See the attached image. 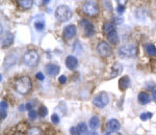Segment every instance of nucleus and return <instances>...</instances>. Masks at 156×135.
Returning <instances> with one entry per match:
<instances>
[{
  "label": "nucleus",
  "instance_id": "35",
  "mask_svg": "<svg viewBox=\"0 0 156 135\" xmlns=\"http://www.w3.org/2000/svg\"><path fill=\"white\" fill-rule=\"evenodd\" d=\"M25 107H26V110H32V107H33V104L31 102H27L26 103V105H25Z\"/></svg>",
  "mask_w": 156,
  "mask_h": 135
},
{
  "label": "nucleus",
  "instance_id": "26",
  "mask_svg": "<svg viewBox=\"0 0 156 135\" xmlns=\"http://www.w3.org/2000/svg\"><path fill=\"white\" fill-rule=\"evenodd\" d=\"M38 115L41 116V117H45V116L48 114V109H47L46 106L42 105V106H40V108H38Z\"/></svg>",
  "mask_w": 156,
  "mask_h": 135
},
{
  "label": "nucleus",
  "instance_id": "41",
  "mask_svg": "<svg viewBox=\"0 0 156 135\" xmlns=\"http://www.w3.org/2000/svg\"><path fill=\"white\" fill-rule=\"evenodd\" d=\"M24 109H26V107H25L24 105H20V106H19V110H20V111H23Z\"/></svg>",
  "mask_w": 156,
  "mask_h": 135
},
{
  "label": "nucleus",
  "instance_id": "15",
  "mask_svg": "<svg viewBox=\"0 0 156 135\" xmlns=\"http://www.w3.org/2000/svg\"><path fill=\"white\" fill-rule=\"evenodd\" d=\"M137 99H138V102H140L142 105H146V104L150 103V101H151L150 95H149L148 92H140V94H138V97H137Z\"/></svg>",
  "mask_w": 156,
  "mask_h": 135
},
{
  "label": "nucleus",
  "instance_id": "12",
  "mask_svg": "<svg viewBox=\"0 0 156 135\" xmlns=\"http://www.w3.org/2000/svg\"><path fill=\"white\" fill-rule=\"evenodd\" d=\"M106 128H107V130H109L110 132H117L118 130L121 129V124L119 123L118 119H111L107 122Z\"/></svg>",
  "mask_w": 156,
  "mask_h": 135
},
{
  "label": "nucleus",
  "instance_id": "18",
  "mask_svg": "<svg viewBox=\"0 0 156 135\" xmlns=\"http://www.w3.org/2000/svg\"><path fill=\"white\" fill-rule=\"evenodd\" d=\"M107 40H108V42H109L110 44H112V45H117V44H119V35L118 33H117V31H112V32H110L109 34H107Z\"/></svg>",
  "mask_w": 156,
  "mask_h": 135
},
{
  "label": "nucleus",
  "instance_id": "31",
  "mask_svg": "<svg viewBox=\"0 0 156 135\" xmlns=\"http://www.w3.org/2000/svg\"><path fill=\"white\" fill-rule=\"evenodd\" d=\"M7 103L5 101H1V104H0V110H7Z\"/></svg>",
  "mask_w": 156,
  "mask_h": 135
},
{
  "label": "nucleus",
  "instance_id": "30",
  "mask_svg": "<svg viewBox=\"0 0 156 135\" xmlns=\"http://www.w3.org/2000/svg\"><path fill=\"white\" fill-rule=\"evenodd\" d=\"M117 11H118L119 15H123L124 11H125V6H124L123 4H119V5L117 6Z\"/></svg>",
  "mask_w": 156,
  "mask_h": 135
},
{
  "label": "nucleus",
  "instance_id": "33",
  "mask_svg": "<svg viewBox=\"0 0 156 135\" xmlns=\"http://www.w3.org/2000/svg\"><path fill=\"white\" fill-rule=\"evenodd\" d=\"M58 81H59L60 84H65L67 82V77L65 75H61L59 76V78H58Z\"/></svg>",
  "mask_w": 156,
  "mask_h": 135
},
{
  "label": "nucleus",
  "instance_id": "29",
  "mask_svg": "<svg viewBox=\"0 0 156 135\" xmlns=\"http://www.w3.org/2000/svg\"><path fill=\"white\" fill-rule=\"evenodd\" d=\"M51 122L54 125H58L59 124V116H58L57 113H53L51 115Z\"/></svg>",
  "mask_w": 156,
  "mask_h": 135
},
{
  "label": "nucleus",
  "instance_id": "3",
  "mask_svg": "<svg viewBox=\"0 0 156 135\" xmlns=\"http://www.w3.org/2000/svg\"><path fill=\"white\" fill-rule=\"evenodd\" d=\"M54 15L59 22H67L71 19L72 9L68 5H59L55 9Z\"/></svg>",
  "mask_w": 156,
  "mask_h": 135
},
{
  "label": "nucleus",
  "instance_id": "16",
  "mask_svg": "<svg viewBox=\"0 0 156 135\" xmlns=\"http://www.w3.org/2000/svg\"><path fill=\"white\" fill-rule=\"evenodd\" d=\"M122 71H123V67H122V65L119 63V62H115V65H113V67H112V69H111L110 77H111V78H115V77H117L118 75H120V73H122Z\"/></svg>",
  "mask_w": 156,
  "mask_h": 135
},
{
  "label": "nucleus",
  "instance_id": "4",
  "mask_svg": "<svg viewBox=\"0 0 156 135\" xmlns=\"http://www.w3.org/2000/svg\"><path fill=\"white\" fill-rule=\"evenodd\" d=\"M38 60H40V56L36 51H27L26 53H24L22 58L23 65L27 68L36 67L38 63Z\"/></svg>",
  "mask_w": 156,
  "mask_h": 135
},
{
  "label": "nucleus",
  "instance_id": "1",
  "mask_svg": "<svg viewBox=\"0 0 156 135\" xmlns=\"http://www.w3.org/2000/svg\"><path fill=\"white\" fill-rule=\"evenodd\" d=\"M15 89L16 92L20 95H26L29 92V90L31 89L32 86V82L30 80L29 77L27 76H23V77H20L15 81Z\"/></svg>",
  "mask_w": 156,
  "mask_h": 135
},
{
  "label": "nucleus",
  "instance_id": "10",
  "mask_svg": "<svg viewBox=\"0 0 156 135\" xmlns=\"http://www.w3.org/2000/svg\"><path fill=\"white\" fill-rule=\"evenodd\" d=\"M77 33V28L75 25H68L63 29V36L66 38H72Z\"/></svg>",
  "mask_w": 156,
  "mask_h": 135
},
{
  "label": "nucleus",
  "instance_id": "27",
  "mask_svg": "<svg viewBox=\"0 0 156 135\" xmlns=\"http://www.w3.org/2000/svg\"><path fill=\"white\" fill-rule=\"evenodd\" d=\"M152 116H153V114L151 113V112H144V113H142L140 114V119L142 121H148V119H152Z\"/></svg>",
  "mask_w": 156,
  "mask_h": 135
},
{
  "label": "nucleus",
  "instance_id": "39",
  "mask_svg": "<svg viewBox=\"0 0 156 135\" xmlns=\"http://www.w3.org/2000/svg\"><path fill=\"white\" fill-rule=\"evenodd\" d=\"M85 135H99L97 132H95V131H90V132H88Z\"/></svg>",
  "mask_w": 156,
  "mask_h": 135
},
{
  "label": "nucleus",
  "instance_id": "21",
  "mask_svg": "<svg viewBox=\"0 0 156 135\" xmlns=\"http://www.w3.org/2000/svg\"><path fill=\"white\" fill-rule=\"evenodd\" d=\"M88 125H90V129H97V128L100 126V119H99L98 116H93L92 119H90V122H88Z\"/></svg>",
  "mask_w": 156,
  "mask_h": 135
},
{
  "label": "nucleus",
  "instance_id": "28",
  "mask_svg": "<svg viewBox=\"0 0 156 135\" xmlns=\"http://www.w3.org/2000/svg\"><path fill=\"white\" fill-rule=\"evenodd\" d=\"M38 112L34 110V109L28 111V117H29L30 119H32V121H34V119L38 117Z\"/></svg>",
  "mask_w": 156,
  "mask_h": 135
},
{
  "label": "nucleus",
  "instance_id": "20",
  "mask_svg": "<svg viewBox=\"0 0 156 135\" xmlns=\"http://www.w3.org/2000/svg\"><path fill=\"white\" fill-rule=\"evenodd\" d=\"M95 33H96V29H95V26L92 23H90L84 27V34L86 36H93Z\"/></svg>",
  "mask_w": 156,
  "mask_h": 135
},
{
  "label": "nucleus",
  "instance_id": "32",
  "mask_svg": "<svg viewBox=\"0 0 156 135\" xmlns=\"http://www.w3.org/2000/svg\"><path fill=\"white\" fill-rule=\"evenodd\" d=\"M36 79H38V80H40V81H43V80H44V78H45L44 74L42 73V72H38V73H36Z\"/></svg>",
  "mask_w": 156,
  "mask_h": 135
},
{
  "label": "nucleus",
  "instance_id": "8",
  "mask_svg": "<svg viewBox=\"0 0 156 135\" xmlns=\"http://www.w3.org/2000/svg\"><path fill=\"white\" fill-rule=\"evenodd\" d=\"M17 60H18V56H17L16 54H8L7 56L4 58L3 60V68L5 69V70H8V69H11L13 65H16Z\"/></svg>",
  "mask_w": 156,
  "mask_h": 135
},
{
  "label": "nucleus",
  "instance_id": "17",
  "mask_svg": "<svg viewBox=\"0 0 156 135\" xmlns=\"http://www.w3.org/2000/svg\"><path fill=\"white\" fill-rule=\"evenodd\" d=\"M102 30H103V32L105 34H109L110 32L115 30V24H112L111 22H106V23H104L103 27H102Z\"/></svg>",
  "mask_w": 156,
  "mask_h": 135
},
{
  "label": "nucleus",
  "instance_id": "23",
  "mask_svg": "<svg viewBox=\"0 0 156 135\" xmlns=\"http://www.w3.org/2000/svg\"><path fill=\"white\" fill-rule=\"evenodd\" d=\"M32 4H33V1H31V0H21V1H19V5L21 6V7L25 8V9L30 8L32 6Z\"/></svg>",
  "mask_w": 156,
  "mask_h": 135
},
{
  "label": "nucleus",
  "instance_id": "25",
  "mask_svg": "<svg viewBox=\"0 0 156 135\" xmlns=\"http://www.w3.org/2000/svg\"><path fill=\"white\" fill-rule=\"evenodd\" d=\"M27 135H42V131L40 128L38 127H32L28 130Z\"/></svg>",
  "mask_w": 156,
  "mask_h": 135
},
{
  "label": "nucleus",
  "instance_id": "38",
  "mask_svg": "<svg viewBox=\"0 0 156 135\" xmlns=\"http://www.w3.org/2000/svg\"><path fill=\"white\" fill-rule=\"evenodd\" d=\"M115 23H117V24H121V23H123V18H115Z\"/></svg>",
  "mask_w": 156,
  "mask_h": 135
},
{
  "label": "nucleus",
  "instance_id": "2",
  "mask_svg": "<svg viewBox=\"0 0 156 135\" xmlns=\"http://www.w3.org/2000/svg\"><path fill=\"white\" fill-rule=\"evenodd\" d=\"M137 54V47L134 44H125L119 48V55L122 58H132Z\"/></svg>",
  "mask_w": 156,
  "mask_h": 135
},
{
  "label": "nucleus",
  "instance_id": "19",
  "mask_svg": "<svg viewBox=\"0 0 156 135\" xmlns=\"http://www.w3.org/2000/svg\"><path fill=\"white\" fill-rule=\"evenodd\" d=\"M145 50H146V53L148 54L149 56L153 57L156 55V47L154 46L153 44H147L145 46Z\"/></svg>",
  "mask_w": 156,
  "mask_h": 135
},
{
  "label": "nucleus",
  "instance_id": "22",
  "mask_svg": "<svg viewBox=\"0 0 156 135\" xmlns=\"http://www.w3.org/2000/svg\"><path fill=\"white\" fill-rule=\"evenodd\" d=\"M77 131H78V135H84L88 133V126L85 123H79L77 126Z\"/></svg>",
  "mask_w": 156,
  "mask_h": 135
},
{
  "label": "nucleus",
  "instance_id": "13",
  "mask_svg": "<svg viewBox=\"0 0 156 135\" xmlns=\"http://www.w3.org/2000/svg\"><path fill=\"white\" fill-rule=\"evenodd\" d=\"M129 85H130V77L127 75L121 77L120 80H119V88H120V90H122V92L126 90L129 87Z\"/></svg>",
  "mask_w": 156,
  "mask_h": 135
},
{
  "label": "nucleus",
  "instance_id": "36",
  "mask_svg": "<svg viewBox=\"0 0 156 135\" xmlns=\"http://www.w3.org/2000/svg\"><path fill=\"white\" fill-rule=\"evenodd\" d=\"M70 132L72 135H78V131H77V127H71Z\"/></svg>",
  "mask_w": 156,
  "mask_h": 135
},
{
  "label": "nucleus",
  "instance_id": "37",
  "mask_svg": "<svg viewBox=\"0 0 156 135\" xmlns=\"http://www.w3.org/2000/svg\"><path fill=\"white\" fill-rule=\"evenodd\" d=\"M152 96H153V100L156 103V85H154V87L152 88Z\"/></svg>",
  "mask_w": 156,
  "mask_h": 135
},
{
  "label": "nucleus",
  "instance_id": "5",
  "mask_svg": "<svg viewBox=\"0 0 156 135\" xmlns=\"http://www.w3.org/2000/svg\"><path fill=\"white\" fill-rule=\"evenodd\" d=\"M83 14L90 17H95L99 14V5L96 1H85L81 6Z\"/></svg>",
  "mask_w": 156,
  "mask_h": 135
},
{
  "label": "nucleus",
  "instance_id": "24",
  "mask_svg": "<svg viewBox=\"0 0 156 135\" xmlns=\"http://www.w3.org/2000/svg\"><path fill=\"white\" fill-rule=\"evenodd\" d=\"M34 28H36L38 31H42V30L45 28V21L43 19L36 20L34 22Z\"/></svg>",
  "mask_w": 156,
  "mask_h": 135
},
{
  "label": "nucleus",
  "instance_id": "43",
  "mask_svg": "<svg viewBox=\"0 0 156 135\" xmlns=\"http://www.w3.org/2000/svg\"><path fill=\"white\" fill-rule=\"evenodd\" d=\"M47 3H49V0H47V1H43V4H47Z\"/></svg>",
  "mask_w": 156,
  "mask_h": 135
},
{
  "label": "nucleus",
  "instance_id": "6",
  "mask_svg": "<svg viewBox=\"0 0 156 135\" xmlns=\"http://www.w3.org/2000/svg\"><path fill=\"white\" fill-rule=\"evenodd\" d=\"M108 103H109V98L106 92H101V94L97 95L93 99V104L98 108L106 107Z\"/></svg>",
  "mask_w": 156,
  "mask_h": 135
},
{
  "label": "nucleus",
  "instance_id": "34",
  "mask_svg": "<svg viewBox=\"0 0 156 135\" xmlns=\"http://www.w3.org/2000/svg\"><path fill=\"white\" fill-rule=\"evenodd\" d=\"M90 22L88 21V20H86V19H83V20H81V21L79 22V25H81V26H83V27H85L88 24H90Z\"/></svg>",
  "mask_w": 156,
  "mask_h": 135
},
{
  "label": "nucleus",
  "instance_id": "11",
  "mask_svg": "<svg viewBox=\"0 0 156 135\" xmlns=\"http://www.w3.org/2000/svg\"><path fill=\"white\" fill-rule=\"evenodd\" d=\"M45 70H46V73L51 77H54L59 73V67L57 65H54V63L46 65H45Z\"/></svg>",
  "mask_w": 156,
  "mask_h": 135
},
{
  "label": "nucleus",
  "instance_id": "14",
  "mask_svg": "<svg viewBox=\"0 0 156 135\" xmlns=\"http://www.w3.org/2000/svg\"><path fill=\"white\" fill-rule=\"evenodd\" d=\"M13 42H14V34L11 32L6 33V35L4 36V38L2 40V49H7L8 47H11V45H13Z\"/></svg>",
  "mask_w": 156,
  "mask_h": 135
},
{
  "label": "nucleus",
  "instance_id": "7",
  "mask_svg": "<svg viewBox=\"0 0 156 135\" xmlns=\"http://www.w3.org/2000/svg\"><path fill=\"white\" fill-rule=\"evenodd\" d=\"M97 51H98L99 55L102 57H108L111 55L112 49L111 46L106 42H101L99 43V45L97 46Z\"/></svg>",
  "mask_w": 156,
  "mask_h": 135
},
{
  "label": "nucleus",
  "instance_id": "42",
  "mask_svg": "<svg viewBox=\"0 0 156 135\" xmlns=\"http://www.w3.org/2000/svg\"><path fill=\"white\" fill-rule=\"evenodd\" d=\"M14 135H25L24 133H22V132H18V133H16V134H14Z\"/></svg>",
  "mask_w": 156,
  "mask_h": 135
},
{
  "label": "nucleus",
  "instance_id": "40",
  "mask_svg": "<svg viewBox=\"0 0 156 135\" xmlns=\"http://www.w3.org/2000/svg\"><path fill=\"white\" fill-rule=\"evenodd\" d=\"M107 135H122V134L119 133V132H109Z\"/></svg>",
  "mask_w": 156,
  "mask_h": 135
},
{
  "label": "nucleus",
  "instance_id": "9",
  "mask_svg": "<svg viewBox=\"0 0 156 135\" xmlns=\"http://www.w3.org/2000/svg\"><path fill=\"white\" fill-rule=\"evenodd\" d=\"M65 63H66V67L69 70H76L77 67H78V59L73 55H69L65 60Z\"/></svg>",
  "mask_w": 156,
  "mask_h": 135
}]
</instances>
